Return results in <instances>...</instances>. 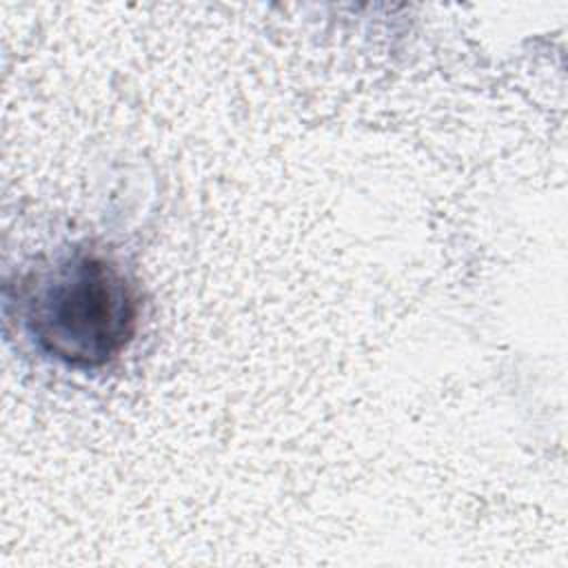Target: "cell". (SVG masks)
Instances as JSON below:
<instances>
[{"mask_svg":"<svg viewBox=\"0 0 568 568\" xmlns=\"http://www.w3.org/2000/svg\"><path fill=\"white\" fill-rule=\"evenodd\" d=\"M20 315L44 355L73 368H98L133 339L140 300L113 260L73 251L24 277Z\"/></svg>","mask_w":568,"mask_h":568,"instance_id":"1","label":"cell"}]
</instances>
